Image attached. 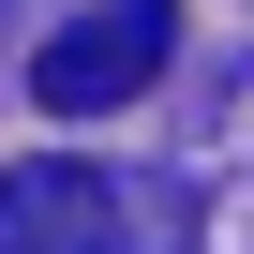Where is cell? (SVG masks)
Instances as JSON below:
<instances>
[{"label":"cell","instance_id":"cell-1","mask_svg":"<svg viewBox=\"0 0 254 254\" xmlns=\"http://www.w3.org/2000/svg\"><path fill=\"white\" fill-rule=\"evenodd\" d=\"M165 45H180L165 0H90V15H60V30L30 45V105H45V120H105V105H135V90L165 75Z\"/></svg>","mask_w":254,"mask_h":254},{"label":"cell","instance_id":"cell-2","mask_svg":"<svg viewBox=\"0 0 254 254\" xmlns=\"http://www.w3.org/2000/svg\"><path fill=\"white\" fill-rule=\"evenodd\" d=\"M0 254H135V209H120L105 165H15L0 180Z\"/></svg>","mask_w":254,"mask_h":254}]
</instances>
